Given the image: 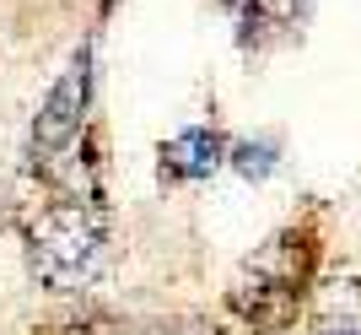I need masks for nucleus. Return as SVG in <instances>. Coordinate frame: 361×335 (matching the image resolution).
I'll list each match as a JSON object with an SVG mask.
<instances>
[{"label":"nucleus","instance_id":"obj_1","mask_svg":"<svg viewBox=\"0 0 361 335\" xmlns=\"http://www.w3.org/2000/svg\"><path fill=\"white\" fill-rule=\"evenodd\" d=\"M27 254H32V276L44 287L75 292L103 265V216L87 200H54L32 216Z\"/></svg>","mask_w":361,"mask_h":335},{"label":"nucleus","instance_id":"obj_2","mask_svg":"<svg viewBox=\"0 0 361 335\" xmlns=\"http://www.w3.org/2000/svg\"><path fill=\"white\" fill-rule=\"evenodd\" d=\"M307 238L286 233L275 238L264 254L248 265V276H238V287L226 292V303L238 319H248L254 330H286L297 319V303H302V281H307Z\"/></svg>","mask_w":361,"mask_h":335},{"label":"nucleus","instance_id":"obj_3","mask_svg":"<svg viewBox=\"0 0 361 335\" xmlns=\"http://www.w3.org/2000/svg\"><path fill=\"white\" fill-rule=\"evenodd\" d=\"M87 98H92V54L81 49V54H75V60L60 71V81L49 87L44 108H38V124H32V146H38V157L65 152V146L81 136Z\"/></svg>","mask_w":361,"mask_h":335},{"label":"nucleus","instance_id":"obj_4","mask_svg":"<svg viewBox=\"0 0 361 335\" xmlns=\"http://www.w3.org/2000/svg\"><path fill=\"white\" fill-rule=\"evenodd\" d=\"M221 152H226V141L216 130H183L173 146H162V168L173 179H211L221 168Z\"/></svg>","mask_w":361,"mask_h":335},{"label":"nucleus","instance_id":"obj_5","mask_svg":"<svg viewBox=\"0 0 361 335\" xmlns=\"http://www.w3.org/2000/svg\"><path fill=\"white\" fill-rule=\"evenodd\" d=\"M334 308H340V314H324V319H318V335H361V281L340 287Z\"/></svg>","mask_w":361,"mask_h":335},{"label":"nucleus","instance_id":"obj_6","mask_svg":"<svg viewBox=\"0 0 361 335\" xmlns=\"http://www.w3.org/2000/svg\"><path fill=\"white\" fill-rule=\"evenodd\" d=\"M232 168H238L243 179H264L275 168V146H238V152H232Z\"/></svg>","mask_w":361,"mask_h":335},{"label":"nucleus","instance_id":"obj_7","mask_svg":"<svg viewBox=\"0 0 361 335\" xmlns=\"http://www.w3.org/2000/svg\"><path fill=\"white\" fill-rule=\"evenodd\" d=\"M307 6H313V0H291V11H297V16H307Z\"/></svg>","mask_w":361,"mask_h":335},{"label":"nucleus","instance_id":"obj_8","mask_svg":"<svg viewBox=\"0 0 361 335\" xmlns=\"http://www.w3.org/2000/svg\"><path fill=\"white\" fill-rule=\"evenodd\" d=\"M60 335H103V330H81V324H75V330H60Z\"/></svg>","mask_w":361,"mask_h":335}]
</instances>
